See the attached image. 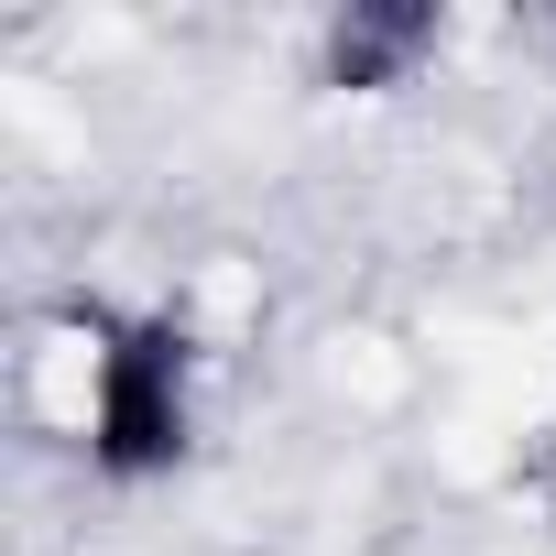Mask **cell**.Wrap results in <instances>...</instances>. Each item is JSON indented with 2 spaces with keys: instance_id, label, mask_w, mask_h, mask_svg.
Returning <instances> with one entry per match:
<instances>
[{
  "instance_id": "2",
  "label": "cell",
  "mask_w": 556,
  "mask_h": 556,
  "mask_svg": "<svg viewBox=\"0 0 556 556\" xmlns=\"http://www.w3.org/2000/svg\"><path fill=\"white\" fill-rule=\"evenodd\" d=\"M251 306V273H207V317H240Z\"/></svg>"
},
{
  "instance_id": "1",
  "label": "cell",
  "mask_w": 556,
  "mask_h": 556,
  "mask_svg": "<svg viewBox=\"0 0 556 556\" xmlns=\"http://www.w3.org/2000/svg\"><path fill=\"white\" fill-rule=\"evenodd\" d=\"M88 393H99L88 339H45V361H34V404H45L55 426H88Z\"/></svg>"
}]
</instances>
